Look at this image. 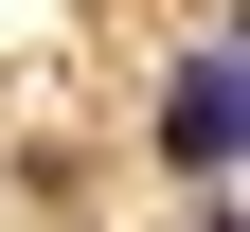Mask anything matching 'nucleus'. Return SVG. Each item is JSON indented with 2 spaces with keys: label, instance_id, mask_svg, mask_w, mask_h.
I'll return each instance as SVG.
<instances>
[{
  "label": "nucleus",
  "instance_id": "obj_1",
  "mask_svg": "<svg viewBox=\"0 0 250 232\" xmlns=\"http://www.w3.org/2000/svg\"><path fill=\"white\" fill-rule=\"evenodd\" d=\"M161 143H179V179H232V36H197V54H179V107H161Z\"/></svg>",
  "mask_w": 250,
  "mask_h": 232
}]
</instances>
